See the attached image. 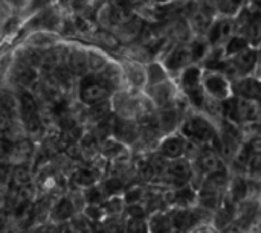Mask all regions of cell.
Listing matches in <instances>:
<instances>
[{
    "mask_svg": "<svg viewBox=\"0 0 261 233\" xmlns=\"http://www.w3.org/2000/svg\"><path fill=\"white\" fill-rule=\"evenodd\" d=\"M167 172H168L171 177L177 179V180H187L188 176H190V172H191V169H190L188 162L184 160L182 157H179V159H173V160L167 165Z\"/></svg>",
    "mask_w": 261,
    "mask_h": 233,
    "instance_id": "obj_15",
    "label": "cell"
},
{
    "mask_svg": "<svg viewBox=\"0 0 261 233\" xmlns=\"http://www.w3.org/2000/svg\"><path fill=\"white\" fill-rule=\"evenodd\" d=\"M75 215V205L69 198H60L52 208V220L57 223L70 221Z\"/></svg>",
    "mask_w": 261,
    "mask_h": 233,
    "instance_id": "obj_14",
    "label": "cell"
},
{
    "mask_svg": "<svg viewBox=\"0 0 261 233\" xmlns=\"http://www.w3.org/2000/svg\"><path fill=\"white\" fill-rule=\"evenodd\" d=\"M202 84H203L205 93L210 98L225 101L232 96V82L222 72L203 70Z\"/></svg>",
    "mask_w": 261,
    "mask_h": 233,
    "instance_id": "obj_4",
    "label": "cell"
},
{
    "mask_svg": "<svg viewBox=\"0 0 261 233\" xmlns=\"http://www.w3.org/2000/svg\"><path fill=\"white\" fill-rule=\"evenodd\" d=\"M0 52H2V47H0Z\"/></svg>",
    "mask_w": 261,
    "mask_h": 233,
    "instance_id": "obj_36",
    "label": "cell"
},
{
    "mask_svg": "<svg viewBox=\"0 0 261 233\" xmlns=\"http://www.w3.org/2000/svg\"><path fill=\"white\" fill-rule=\"evenodd\" d=\"M246 192H248L246 183L242 179H237L234 182V186H232V195H234V198L236 200H243L245 195H246Z\"/></svg>",
    "mask_w": 261,
    "mask_h": 233,
    "instance_id": "obj_25",
    "label": "cell"
},
{
    "mask_svg": "<svg viewBox=\"0 0 261 233\" xmlns=\"http://www.w3.org/2000/svg\"><path fill=\"white\" fill-rule=\"evenodd\" d=\"M141 197H142V191H141L139 188H133V189H130V191L125 194L124 200H125L127 205H133V203H138V201L141 200Z\"/></svg>",
    "mask_w": 261,
    "mask_h": 233,
    "instance_id": "obj_29",
    "label": "cell"
},
{
    "mask_svg": "<svg viewBox=\"0 0 261 233\" xmlns=\"http://www.w3.org/2000/svg\"><path fill=\"white\" fill-rule=\"evenodd\" d=\"M150 99L154 102V105L158 108H164V107H168V105H173L176 101H177V92L179 89L176 87V84L168 78L162 82H158V84H153V85H147L145 90H144Z\"/></svg>",
    "mask_w": 261,
    "mask_h": 233,
    "instance_id": "obj_6",
    "label": "cell"
},
{
    "mask_svg": "<svg viewBox=\"0 0 261 233\" xmlns=\"http://www.w3.org/2000/svg\"><path fill=\"white\" fill-rule=\"evenodd\" d=\"M63 41V35L54 31H46V29H35V31H28L26 35L23 37L21 43L32 49L38 50H46L55 44Z\"/></svg>",
    "mask_w": 261,
    "mask_h": 233,
    "instance_id": "obj_9",
    "label": "cell"
},
{
    "mask_svg": "<svg viewBox=\"0 0 261 233\" xmlns=\"http://www.w3.org/2000/svg\"><path fill=\"white\" fill-rule=\"evenodd\" d=\"M125 233H147V226L142 220L132 218L130 223L125 227Z\"/></svg>",
    "mask_w": 261,
    "mask_h": 233,
    "instance_id": "obj_27",
    "label": "cell"
},
{
    "mask_svg": "<svg viewBox=\"0 0 261 233\" xmlns=\"http://www.w3.org/2000/svg\"><path fill=\"white\" fill-rule=\"evenodd\" d=\"M234 96L261 102V81L255 76H243L232 82Z\"/></svg>",
    "mask_w": 261,
    "mask_h": 233,
    "instance_id": "obj_10",
    "label": "cell"
},
{
    "mask_svg": "<svg viewBox=\"0 0 261 233\" xmlns=\"http://www.w3.org/2000/svg\"><path fill=\"white\" fill-rule=\"evenodd\" d=\"M83 215L89 220V221H101L106 215V211L102 208V205H87L84 208Z\"/></svg>",
    "mask_w": 261,
    "mask_h": 233,
    "instance_id": "obj_20",
    "label": "cell"
},
{
    "mask_svg": "<svg viewBox=\"0 0 261 233\" xmlns=\"http://www.w3.org/2000/svg\"><path fill=\"white\" fill-rule=\"evenodd\" d=\"M249 0H222L217 8V14L223 17L234 18L248 3Z\"/></svg>",
    "mask_w": 261,
    "mask_h": 233,
    "instance_id": "obj_16",
    "label": "cell"
},
{
    "mask_svg": "<svg viewBox=\"0 0 261 233\" xmlns=\"http://www.w3.org/2000/svg\"><path fill=\"white\" fill-rule=\"evenodd\" d=\"M159 153L165 159H179L185 153V140L177 136H168L165 137L159 145Z\"/></svg>",
    "mask_w": 261,
    "mask_h": 233,
    "instance_id": "obj_11",
    "label": "cell"
},
{
    "mask_svg": "<svg viewBox=\"0 0 261 233\" xmlns=\"http://www.w3.org/2000/svg\"><path fill=\"white\" fill-rule=\"evenodd\" d=\"M199 168L200 171L206 172V174H225V166L223 162L219 159L217 154L214 153H205L200 154L197 159Z\"/></svg>",
    "mask_w": 261,
    "mask_h": 233,
    "instance_id": "obj_13",
    "label": "cell"
},
{
    "mask_svg": "<svg viewBox=\"0 0 261 233\" xmlns=\"http://www.w3.org/2000/svg\"><path fill=\"white\" fill-rule=\"evenodd\" d=\"M127 214L130 215V218L142 220V218H144L145 211L141 208V205H139V203H133V205H128V208H127Z\"/></svg>",
    "mask_w": 261,
    "mask_h": 233,
    "instance_id": "obj_28",
    "label": "cell"
},
{
    "mask_svg": "<svg viewBox=\"0 0 261 233\" xmlns=\"http://www.w3.org/2000/svg\"><path fill=\"white\" fill-rule=\"evenodd\" d=\"M72 177L75 179L76 185L83 186V188H89L96 183V172L90 168H80L75 171V174Z\"/></svg>",
    "mask_w": 261,
    "mask_h": 233,
    "instance_id": "obj_17",
    "label": "cell"
},
{
    "mask_svg": "<svg viewBox=\"0 0 261 233\" xmlns=\"http://www.w3.org/2000/svg\"><path fill=\"white\" fill-rule=\"evenodd\" d=\"M110 55H107L101 47L95 44H87V63H89V72L99 73L104 66L110 61Z\"/></svg>",
    "mask_w": 261,
    "mask_h": 233,
    "instance_id": "obj_12",
    "label": "cell"
},
{
    "mask_svg": "<svg viewBox=\"0 0 261 233\" xmlns=\"http://www.w3.org/2000/svg\"><path fill=\"white\" fill-rule=\"evenodd\" d=\"M208 41L211 43L213 47H220L225 46V43L236 35V21L231 17H223L219 15L214 18L213 24L210 26L208 32L205 34Z\"/></svg>",
    "mask_w": 261,
    "mask_h": 233,
    "instance_id": "obj_7",
    "label": "cell"
},
{
    "mask_svg": "<svg viewBox=\"0 0 261 233\" xmlns=\"http://www.w3.org/2000/svg\"><path fill=\"white\" fill-rule=\"evenodd\" d=\"M104 223V227H106V232L107 233H125V224L116 217V215H110Z\"/></svg>",
    "mask_w": 261,
    "mask_h": 233,
    "instance_id": "obj_21",
    "label": "cell"
},
{
    "mask_svg": "<svg viewBox=\"0 0 261 233\" xmlns=\"http://www.w3.org/2000/svg\"><path fill=\"white\" fill-rule=\"evenodd\" d=\"M101 189H102L104 195H107V197H116L124 189V183H122V180L119 177H110V179H107L102 183Z\"/></svg>",
    "mask_w": 261,
    "mask_h": 233,
    "instance_id": "obj_18",
    "label": "cell"
},
{
    "mask_svg": "<svg viewBox=\"0 0 261 233\" xmlns=\"http://www.w3.org/2000/svg\"><path fill=\"white\" fill-rule=\"evenodd\" d=\"M57 230H58V233H78L75 230V227H73V224H72L70 221H63V223H60V224L57 226Z\"/></svg>",
    "mask_w": 261,
    "mask_h": 233,
    "instance_id": "obj_30",
    "label": "cell"
},
{
    "mask_svg": "<svg viewBox=\"0 0 261 233\" xmlns=\"http://www.w3.org/2000/svg\"><path fill=\"white\" fill-rule=\"evenodd\" d=\"M249 3H251L252 6H255V8L261 9V0H249Z\"/></svg>",
    "mask_w": 261,
    "mask_h": 233,
    "instance_id": "obj_35",
    "label": "cell"
},
{
    "mask_svg": "<svg viewBox=\"0 0 261 233\" xmlns=\"http://www.w3.org/2000/svg\"><path fill=\"white\" fill-rule=\"evenodd\" d=\"M249 150L254 153V154H261V137H255L251 140V143L248 145Z\"/></svg>",
    "mask_w": 261,
    "mask_h": 233,
    "instance_id": "obj_32",
    "label": "cell"
},
{
    "mask_svg": "<svg viewBox=\"0 0 261 233\" xmlns=\"http://www.w3.org/2000/svg\"><path fill=\"white\" fill-rule=\"evenodd\" d=\"M70 223L73 224L75 230L78 233H92L90 232V221L84 217V215H73V218L70 220Z\"/></svg>",
    "mask_w": 261,
    "mask_h": 233,
    "instance_id": "obj_24",
    "label": "cell"
},
{
    "mask_svg": "<svg viewBox=\"0 0 261 233\" xmlns=\"http://www.w3.org/2000/svg\"><path fill=\"white\" fill-rule=\"evenodd\" d=\"M150 229L153 233H167L170 230V221L164 215H156L150 223Z\"/></svg>",
    "mask_w": 261,
    "mask_h": 233,
    "instance_id": "obj_22",
    "label": "cell"
},
{
    "mask_svg": "<svg viewBox=\"0 0 261 233\" xmlns=\"http://www.w3.org/2000/svg\"><path fill=\"white\" fill-rule=\"evenodd\" d=\"M161 63L164 64V67L168 72V75L180 73L184 69H187L188 66L194 64L190 44L188 43H176L167 52V55L161 60Z\"/></svg>",
    "mask_w": 261,
    "mask_h": 233,
    "instance_id": "obj_5",
    "label": "cell"
},
{
    "mask_svg": "<svg viewBox=\"0 0 261 233\" xmlns=\"http://www.w3.org/2000/svg\"><path fill=\"white\" fill-rule=\"evenodd\" d=\"M124 3H127V5H130V6H136V5H139V3H142L144 0H122Z\"/></svg>",
    "mask_w": 261,
    "mask_h": 233,
    "instance_id": "obj_34",
    "label": "cell"
},
{
    "mask_svg": "<svg viewBox=\"0 0 261 233\" xmlns=\"http://www.w3.org/2000/svg\"><path fill=\"white\" fill-rule=\"evenodd\" d=\"M102 208L107 215H118L122 211V200L118 197H112L109 201L102 203Z\"/></svg>",
    "mask_w": 261,
    "mask_h": 233,
    "instance_id": "obj_23",
    "label": "cell"
},
{
    "mask_svg": "<svg viewBox=\"0 0 261 233\" xmlns=\"http://www.w3.org/2000/svg\"><path fill=\"white\" fill-rule=\"evenodd\" d=\"M104 198H106V195H104L102 189L96 185H92V186L86 188V191H84V201L87 205H102Z\"/></svg>",
    "mask_w": 261,
    "mask_h": 233,
    "instance_id": "obj_19",
    "label": "cell"
},
{
    "mask_svg": "<svg viewBox=\"0 0 261 233\" xmlns=\"http://www.w3.org/2000/svg\"><path fill=\"white\" fill-rule=\"evenodd\" d=\"M113 92V87L102 78L101 73L87 72L76 81L78 102L86 107H92L109 101Z\"/></svg>",
    "mask_w": 261,
    "mask_h": 233,
    "instance_id": "obj_1",
    "label": "cell"
},
{
    "mask_svg": "<svg viewBox=\"0 0 261 233\" xmlns=\"http://www.w3.org/2000/svg\"><path fill=\"white\" fill-rule=\"evenodd\" d=\"M122 70L127 82V89L135 90V92H142L148 85L147 81V67L145 64L133 60H122Z\"/></svg>",
    "mask_w": 261,
    "mask_h": 233,
    "instance_id": "obj_8",
    "label": "cell"
},
{
    "mask_svg": "<svg viewBox=\"0 0 261 233\" xmlns=\"http://www.w3.org/2000/svg\"><path fill=\"white\" fill-rule=\"evenodd\" d=\"M182 134L193 143H211L217 139L213 124L202 116L187 118L182 124Z\"/></svg>",
    "mask_w": 261,
    "mask_h": 233,
    "instance_id": "obj_3",
    "label": "cell"
},
{
    "mask_svg": "<svg viewBox=\"0 0 261 233\" xmlns=\"http://www.w3.org/2000/svg\"><path fill=\"white\" fill-rule=\"evenodd\" d=\"M35 233H58V230H57V226H52V224L49 226V224H46V226L38 227Z\"/></svg>",
    "mask_w": 261,
    "mask_h": 233,
    "instance_id": "obj_33",
    "label": "cell"
},
{
    "mask_svg": "<svg viewBox=\"0 0 261 233\" xmlns=\"http://www.w3.org/2000/svg\"><path fill=\"white\" fill-rule=\"evenodd\" d=\"M90 232L92 233H107L102 220L101 221H90Z\"/></svg>",
    "mask_w": 261,
    "mask_h": 233,
    "instance_id": "obj_31",
    "label": "cell"
},
{
    "mask_svg": "<svg viewBox=\"0 0 261 233\" xmlns=\"http://www.w3.org/2000/svg\"><path fill=\"white\" fill-rule=\"evenodd\" d=\"M173 223L179 229L185 227V226H191L194 223V215L193 214H177V215H174Z\"/></svg>",
    "mask_w": 261,
    "mask_h": 233,
    "instance_id": "obj_26",
    "label": "cell"
},
{
    "mask_svg": "<svg viewBox=\"0 0 261 233\" xmlns=\"http://www.w3.org/2000/svg\"><path fill=\"white\" fill-rule=\"evenodd\" d=\"M202 76H203V69L196 64H191L180 72L182 92L185 93L188 101L199 108H203L205 101H206V93L202 84Z\"/></svg>",
    "mask_w": 261,
    "mask_h": 233,
    "instance_id": "obj_2",
    "label": "cell"
}]
</instances>
